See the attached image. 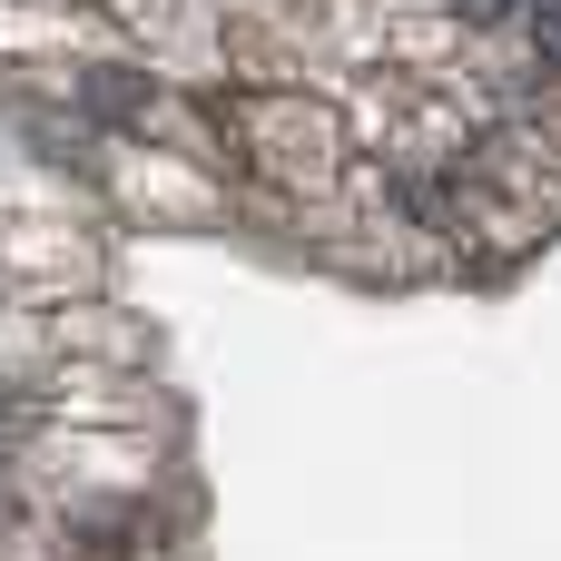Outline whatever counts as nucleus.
I'll list each match as a JSON object with an SVG mask.
<instances>
[{
  "instance_id": "obj_1",
  "label": "nucleus",
  "mask_w": 561,
  "mask_h": 561,
  "mask_svg": "<svg viewBox=\"0 0 561 561\" xmlns=\"http://www.w3.org/2000/svg\"><path fill=\"white\" fill-rule=\"evenodd\" d=\"M207 118L237 128V148H247L266 178H286V187H325V178L345 168V128H335V108L306 99V89H217Z\"/></svg>"
},
{
  "instance_id": "obj_2",
  "label": "nucleus",
  "mask_w": 561,
  "mask_h": 561,
  "mask_svg": "<svg viewBox=\"0 0 561 561\" xmlns=\"http://www.w3.org/2000/svg\"><path fill=\"white\" fill-rule=\"evenodd\" d=\"M59 542H69V561H158L168 552V523L148 503H79Z\"/></svg>"
},
{
  "instance_id": "obj_3",
  "label": "nucleus",
  "mask_w": 561,
  "mask_h": 561,
  "mask_svg": "<svg viewBox=\"0 0 561 561\" xmlns=\"http://www.w3.org/2000/svg\"><path fill=\"white\" fill-rule=\"evenodd\" d=\"M69 89H79V118H99V128H148V118H158V79H148V69L99 59V69H79Z\"/></svg>"
},
{
  "instance_id": "obj_4",
  "label": "nucleus",
  "mask_w": 561,
  "mask_h": 561,
  "mask_svg": "<svg viewBox=\"0 0 561 561\" xmlns=\"http://www.w3.org/2000/svg\"><path fill=\"white\" fill-rule=\"evenodd\" d=\"M523 69H533L542 89H561V0H533V10H523Z\"/></svg>"
},
{
  "instance_id": "obj_5",
  "label": "nucleus",
  "mask_w": 561,
  "mask_h": 561,
  "mask_svg": "<svg viewBox=\"0 0 561 561\" xmlns=\"http://www.w3.org/2000/svg\"><path fill=\"white\" fill-rule=\"evenodd\" d=\"M444 10H454L463 30H513V20H523L533 0H444Z\"/></svg>"
},
{
  "instance_id": "obj_6",
  "label": "nucleus",
  "mask_w": 561,
  "mask_h": 561,
  "mask_svg": "<svg viewBox=\"0 0 561 561\" xmlns=\"http://www.w3.org/2000/svg\"><path fill=\"white\" fill-rule=\"evenodd\" d=\"M0 513H10V463H0Z\"/></svg>"
}]
</instances>
